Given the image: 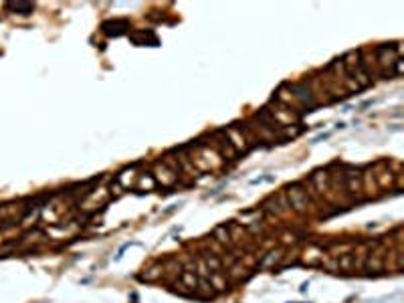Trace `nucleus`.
<instances>
[{
    "label": "nucleus",
    "mask_w": 404,
    "mask_h": 303,
    "mask_svg": "<svg viewBox=\"0 0 404 303\" xmlns=\"http://www.w3.org/2000/svg\"><path fill=\"white\" fill-rule=\"evenodd\" d=\"M287 198H289V208H293L295 212L305 214L309 210V198H307L305 190H301L299 184L287 186Z\"/></svg>",
    "instance_id": "f257e3e1"
},
{
    "label": "nucleus",
    "mask_w": 404,
    "mask_h": 303,
    "mask_svg": "<svg viewBox=\"0 0 404 303\" xmlns=\"http://www.w3.org/2000/svg\"><path fill=\"white\" fill-rule=\"evenodd\" d=\"M346 188H348L354 196H360V194H362V180H360L358 170H350V172L346 174Z\"/></svg>",
    "instance_id": "f03ea898"
},
{
    "label": "nucleus",
    "mask_w": 404,
    "mask_h": 303,
    "mask_svg": "<svg viewBox=\"0 0 404 303\" xmlns=\"http://www.w3.org/2000/svg\"><path fill=\"white\" fill-rule=\"evenodd\" d=\"M128 26H130V24H128L126 20H109V22H103V32H105V34L117 36V34L126 32Z\"/></svg>",
    "instance_id": "7ed1b4c3"
},
{
    "label": "nucleus",
    "mask_w": 404,
    "mask_h": 303,
    "mask_svg": "<svg viewBox=\"0 0 404 303\" xmlns=\"http://www.w3.org/2000/svg\"><path fill=\"white\" fill-rule=\"evenodd\" d=\"M180 279L184 283V287H192L196 291V285H198V277L194 275V271H182L180 273Z\"/></svg>",
    "instance_id": "20e7f679"
},
{
    "label": "nucleus",
    "mask_w": 404,
    "mask_h": 303,
    "mask_svg": "<svg viewBox=\"0 0 404 303\" xmlns=\"http://www.w3.org/2000/svg\"><path fill=\"white\" fill-rule=\"evenodd\" d=\"M214 239H216L220 245H230V243H232V237H230V233L226 231V226H218V229L214 231Z\"/></svg>",
    "instance_id": "39448f33"
},
{
    "label": "nucleus",
    "mask_w": 404,
    "mask_h": 303,
    "mask_svg": "<svg viewBox=\"0 0 404 303\" xmlns=\"http://www.w3.org/2000/svg\"><path fill=\"white\" fill-rule=\"evenodd\" d=\"M230 279L232 281H240V279H245V277H249V269L247 267H243V265H234L232 269H230Z\"/></svg>",
    "instance_id": "423d86ee"
},
{
    "label": "nucleus",
    "mask_w": 404,
    "mask_h": 303,
    "mask_svg": "<svg viewBox=\"0 0 404 303\" xmlns=\"http://www.w3.org/2000/svg\"><path fill=\"white\" fill-rule=\"evenodd\" d=\"M281 259H283V251H271V253H269V255L263 259V263H261V265H263V267H271V265L279 263Z\"/></svg>",
    "instance_id": "0eeeda50"
},
{
    "label": "nucleus",
    "mask_w": 404,
    "mask_h": 303,
    "mask_svg": "<svg viewBox=\"0 0 404 303\" xmlns=\"http://www.w3.org/2000/svg\"><path fill=\"white\" fill-rule=\"evenodd\" d=\"M206 265L210 267L212 273H220V271H222V261H220L216 255H212V253L206 255Z\"/></svg>",
    "instance_id": "6e6552de"
},
{
    "label": "nucleus",
    "mask_w": 404,
    "mask_h": 303,
    "mask_svg": "<svg viewBox=\"0 0 404 303\" xmlns=\"http://www.w3.org/2000/svg\"><path fill=\"white\" fill-rule=\"evenodd\" d=\"M8 8H14V10H20L22 14H28V12H32L34 4H30V2H12V4H8Z\"/></svg>",
    "instance_id": "1a4fd4ad"
},
{
    "label": "nucleus",
    "mask_w": 404,
    "mask_h": 303,
    "mask_svg": "<svg viewBox=\"0 0 404 303\" xmlns=\"http://www.w3.org/2000/svg\"><path fill=\"white\" fill-rule=\"evenodd\" d=\"M200 287L202 291H204V297H208V295H214V289H212V283L208 281V279H198V285H196V289Z\"/></svg>",
    "instance_id": "9d476101"
},
{
    "label": "nucleus",
    "mask_w": 404,
    "mask_h": 303,
    "mask_svg": "<svg viewBox=\"0 0 404 303\" xmlns=\"http://www.w3.org/2000/svg\"><path fill=\"white\" fill-rule=\"evenodd\" d=\"M338 265H340V269H350V267H354L356 263H354V255H344L340 261H338Z\"/></svg>",
    "instance_id": "9b49d317"
}]
</instances>
